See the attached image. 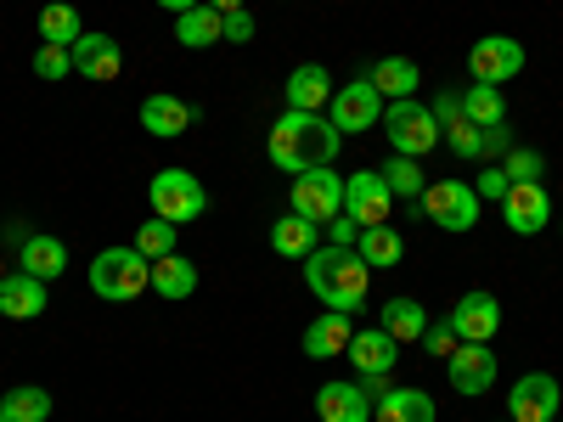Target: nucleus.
I'll list each match as a JSON object with an SVG mask.
<instances>
[{
    "label": "nucleus",
    "instance_id": "nucleus-1",
    "mask_svg": "<svg viewBox=\"0 0 563 422\" xmlns=\"http://www.w3.org/2000/svg\"><path fill=\"white\" fill-rule=\"evenodd\" d=\"M339 147H344L339 124L327 119V113H299V108H282V119L271 124V141H265L271 164H276V169H288V175L333 169Z\"/></svg>",
    "mask_w": 563,
    "mask_h": 422
},
{
    "label": "nucleus",
    "instance_id": "nucleus-2",
    "mask_svg": "<svg viewBox=\"0 0 563 422\" xmlns=\"http://www.w3.org/2000/svg\"><path fill=\"white\" fill-rule=\"evenodd\" d=\"M305 288H310L327 310L355 315V310L366 304V288H372V265H366L355 248H339V243L310 248V254H305Z\"/></svg>",
    "mask_w": 563,
    "mask_h": 422
},
{
    "label": "nucleus",
    "instance_id": "nucleus-3",
    "mask_svg": "<svg viewBox=\"0 0 563 422\" xmlns=\"http://www.w3.org/2000/svg\"><path fill=\"white\" fill-rule=\"evenodd\" d=\"M153 288V259L141 254L135 243L130 248H102L90 259V293L108 299V304H130Z\"/></svg>",
    "mask_w": 563,
    "mask_h": 422
},
{
    "label": "nucleus",
    "instance_id": "nucleus-4",
    "mask_svg": "<svg viewBox=\"0 0 563 422\" xmlns=\"http://www.w3.org/2000/svg\"><path fill=\"white\" fill-rule=\"evenodd\" d=\"M384 135H389V147H395L400 158H422V153H434L440 141H445V135H440V119L422 108L417 97L384 108Z\"/></svg>",
    "mask_w": 563,
    "mask_h": 422
},
{
    "label": "nucleus",
    "instance_id": "nucleus-5",
    "mask_svg": "<svg viewBox=\"0 0 563 422\" xmlns=\"http://www.w3.org/2000/svg\"><path fill=\"white\" fill-rule=\"evenodd\" d=\"M147 198H153V214L169 220V225H186V220H198L209 209V192H203V180L192 169H158Z\"/></svg>",
    "mask_w": 563,
    "mask_h": 422
},
{
    "label": "nucleus",
    "instance_id": "nucleus-6",
    "mask_svg": "<svg viewBox=\"0 0 563 422\" xmlns=\"http://www.w3.org/2000/svg\"><path fill=\"white\" fill-rule=\"evenodd\" d=\"M422 214H429L440 231H474L479 225V192L462 175L429 180V186H422Z\"/></svg>",
    "mask_w": 563,
    "mask_h": 422
},
{
    "label": "nucleus",
    "instance_id": "nucleus-7",
    "mask_svg": "<svg viewBox=\"0 0 563 422\" xmlns=\"http://www.w3.org/2000/svg\"><path fill=\"white\" fill-rule=\"evenodd\" d=\"M467 74H474V85H507V79H519L525 74V45L512 40V34H485L467 45Z\"/></svg>",
    "mask_w": 563,
    "mask_h": 422
},
{
    "label": "nucleus",
    "instance_id": "nucleus-8",
    "mask_svg": "<svg viewBox=\"0 0 563 422\" xmlns=\"http://www.w3.org/2000/svg\"><path fill=\"white\" fill-rule=\"evenodd\" d=\"M384 97H378V85L372 79H350V85H339L333 90V102H327V119L339 124V135H361V130H372V124H384Z\"/></svg>",
    "mask_w": 563,
    "mask_h": 422
},
{
    "label": "nucleus",
    "instance_id": "nucleus-9",
    "mask_svg": "<svg viewBox=\"0 0 563 422\" xmlns=\"http://www.w3.org/2000/svg\"><path fill=\"white\" fill-rule=\"evenodd\" d=\"M288 209L305 214V220H316V225L344 214V180H339V169H305V175H294Z\"/></svg>",
    "mask_w": 563,
    "mask_h": 422
},
{
    "label": "nucleus",
    "instance_id": "nucleus-10",
    "mask_svg": "<svg viewBox=\"0 0 563 422\" xmlns=\"http://www.w3.org/2000/svg\"><path fill=\"white\" fill-rule=\"evenodd\" d=\"M344 214H350L361 231H366V225H389V214H395V192H389L384 169H361V175L344 180Z\"/></svg>",
    "mask_w": 563,
    "mask_h": 422
},
{
    "label": "nucleus",
    "instance_id": "nucleus-11",
    "mask_svg": "<svg viewBox=\"0 0 563 422\" xmlns=\"http://www.w3.org/2000/svg\"><path fill=\"white\" fill-rule=\"evenodd\" d=\"M445 378H451V389H456L462 400L490 395V384H496V349H490V344H456V349L445 355Z\"/></svg>",
    "mask_w": 563,
    "mask_h": 422
},
{
    "label": "nucleus",
    "instance_id": "nucleus-12",
    "mask_svg": "<svg viewBox=\"0 0 563 422\" xmlns=\"http://www.w3.org/2000/svg\"><path fill=\"white\" fill-rule=\"evenodd\" d=\"M558 400H563V389H558L552 371H525V378L507 389V417L512 422H552Z\"/></svg>",
    "mask_w": 563,
    "mask_h": 422
},
{
    "label": "nucleus",
    "instance_id": "nucleus-13",
    "mask_svg": "<svg viewBox=\"0 0 563 422\" xmlns=\"http://www.w3.org/2000/svg\"><path fill=\"white\" fill-rule=\"evenodd\" d=\"M501 220H507V231H519V237H536V231H547V225H552V198H547V186H541V180L507 186Z\"/></svg>",
    "mask_w": 563,
    "mask_h": 422
},
{
    "label": "nucleus",
    "instance_id": "nucleus-14",
    "mask_svg": "<svg viewBox=\"0 0 563 422\" xmlns=\"http://www.w3.org/2000/svg\"><path fill=\"white\" fill-rule=\"evenodd\" d=\"M451 333H456L462 344H490V338L501 333V304H496V293H485V288L462 293L456 310H451Z\"/></svg>",
    "mask_w": 563,
    "mask_h": 422
},
{
    "label": "nucleus",
    "instance_id": "nucleus-15",
    "mask_svg": "<svg viewBox=\"0 0 563 422\" xmlns=\"http://www.w3.org/2000/svg\"><path fill=\"white\" fill-rule=\"evenodd\" d=\"M68 57H74V74L97 79V85H113V79L124 74V52H119L113 34H90V29H85V34L68 45Z\"/></svg>",
    "mask_w": 563,
    "mask_h": 422
},
{
    "label": "nucleus",
    "instance_id": "nucleus-16",
    "mask_svg": "<svg viewBox=\"0 0 563 422\" xmlns=\"http://www.w3.org/2000/svg\"><path fill=\"white\" fill-rule=\"evenodd\" d=\"M141 124H147V135L158 141H175L198 124V108H186L180 97H164V90H153L147 102H141Z\"/></svg>",
    "mask_w": 563,
    "mask_h": 422
},
{
    "label": "nucleus",
    "instance_id": "nucleus-17",
    "mask_svg": "<svg viewBox=\"0 0 563 422\" xmlns=\"http://www.w3.org/2000/svg\"><path fill=\"white\" fill-rule=\"evenodd\" d=\"M350 338H355L350 315H344V310H321V315L305 326V355H310V360H333V355L350 349Z\"/></svg>",
    "mask_w": 563,
    "mask_h": 422
},
{
    "label": "nucleus",
    "instance_id": "nucleus-18",
    "mask_svg": "<svg viewBox=\"0 0 563 422\" xmlns=\"http://www.w3.org/2000/svg\"><path fill=\"white\" fill-rule=\"evenodd\" d=\"M316 417L321 422H372V400L361 384H321L316 389Z\"/></svg>",
    "mask_w": 563,
    "mask_h": 422
},
{
    "label": "nucleus",
    "instance_id": "nucleus-19",
    "mask_svg": "<svg viewBox=\"0 0 563 422\" xmlns=\"http://www.w3.org/2000/svg\"><path fill=\"white\" fill-rule=\"evenodd\" d=\"M350 366L361 371V378H378V371H395V360H400V344L384 333V326H372V333H355L350 338Z\"/></svg>",
    "mask_w": 563,
    "mask_h": 422
},
{
    "label": "nucleus",
    "instance_id": "nucleus-20",
    "mask_svg": "<svg viewBox=\"0 0 563 422\" xmlns=\"http://www.w3.org/2000/svg\"><path fill=\"white\" fill-rule=\"evenodd\" d=\"M282 97H288V108H299V113H321L327 102H333L327 68H321V63H299V68L288 74V85H282Z\"/></svg>",
    "mask_w": 563,
    "mask_h": 422
},
{
    "label": "nucleus",
    "instance_id": "nucleus-21",
    "mask_svg": "<svg viewBox=\"0 0 563 422\" xmlns=\"http://www.w3.org/2000/svg\"><path fill=\"white\" fill-rule=\"evenodd\" d=\"M40 310H45V281L40 276L18 270V276L0 281V315H7V321H34Z\"/></svg>",
    "mask_w": 563,
    "mask_h": 422
},
{
    "label": "nucleus",
    "instance_id": "nucleus-22",
    "mask_svg": "<svg viewBox=\"0 0 563 422\" xmlns=\"http://www.w3.org/2000/svg\"><path fill=\"white\" fill-rule=\"evenodd\" d=\"M434 395L422 389H389L384 400H372V422H434Z\"/></svg>",
    "mask_w": 563,
    "mask_h": 422
},
{
    "label": "nucleus",
    "instance_id": "nucleus-23",
    "mask_svg": "<svg viewBox=\"0 0 563 422\" xmlns=\"http://www.w3.org/2000/svg\"><path fill=\"white\" fill-rule=\"evenodd\" d=\"M366 79L378 85V97H384V102H406V97H417L422 68H417L411 57H384V63H372V74H366Z\"/></svg>",
    "mask_w": 563,
    "mask_h": 422
},
{
    "label": "nucleus",
    "instance_id": "nucleus-24",
    "mask_svg": "<svg viewBox=\"0 0 563 422\" xmlns=\"http://www.w3.org/2000/svg\"><path fill=\"white\" fill-rule=\"evenodd\" d=\"M153 293H158V299H169V304L192 299V293H198V265H192V259H180V254L153 259Z\"/></svg>",
    "mask_w": 563,
    "mask_h": 422
},
{
    "label": "nucleus",
    "instance_id": "nucleus-25",
    "mask_svg": "<svg viewBox=\"0 0 563 422\" xmlns=\"http://www.w3.org/2000/svg\"><path fill=\"white\" fill-rule=\"evenodd\" d=\"M18 265L29 276H40V281H57L68 270V248H63V237H40V231H29V243L18 248Z\"/></svg>",
    "mask_w": 563,
    "mask_h": 422
},
{
    "label": "nucleus",
    "instance_id": "nucleus-26",
    "mask_svg": "<svg viewBox=\"0 0 563 422\" xmlns=\"http://www.w3.org/2000/svg\"><path fill=\"white\" fill-rule=\"evenodd\" d=\"M378 326L395 338V344H422V333H429V310H422L417 299H389Z\"/></svg>",
    "mask_w": 563,
    "mask_h": 422
},
{
    "label": "nucleus",
    "instance_id": "nucleus-27",
    "mask_svg": "<svg viewBox=\"0 0 563 422\" xmlns=\"http://www.w3.org/2000/svg\"><path fill=\"white\" fill-rule=\"evenodd\" d=\"M316 231H321L316 220H305V214H294V209H288V214H282V220L271 225V248H276L282 259H305L310 248H321V243H316Z\"/></svg>",
    "mask_w": 563,
    "mask_h": 422
},
{
    "label": "nucleus",
    "instance_id": "nucleus-28",
    "mask_svg": "<svg viewBox=\"0 0 563 422\" xmlns=\"http://www.w3.org/2000/svg\"><path fill=\"white\" fill-rule=\"evenodd\" d=\"M355 254H361L372 270H389V265L406 259V237H400L395 225H366L361 237H355Z\"/></svg>",
    "mask_w": 563,
    "mask_h": 422
},
{
    "label": "nucleus",
    "instance_id": "nucleus-29",
    "mask_svg": "<svg viewBox=\"0 0 563 422\" xmlns=\"http://www.w3.org/2000/svg\"><path fill=\"white\" fill-rule=\"evenodd\" d=\"M175 40L186 45V52H209V45L220 40V12L209 7V0H203V7H192V12H180L175 18Z\"/></svg>",
    "mask_w": 563,
    "mask_h": 422
},
{
    "label": "nucleus",
    "instance_id": "nucleus-30",
    "mask_svg": "<svg viewBox=\"0 0 563 422\" xmlns=\"http://www.w3.org/2000/svg\"><path fill=\"white\" fill-rule=\"evenodd\" d=\"M0 417L7 422H45L52 417V395H45L40 384H23V389H12L7 400H0Z\"/></svg>",
    "mask_w": 563,
    "mask_h": 422
},
{
    "label": "nucleus",
    "instance_id": "nucleus-31",
    "mask_svg": "<svg viewBox=\"0 0 563 422\" xmlns=\"http://www.w3.org/2000/svg\"><path fill=\"white\" fill-rule=\"evenodd\" d=\"M462 113L474 124H507V102H501L496 85H467L462 90Z\"/></svg>",
    "mask_w": 563,
    "mask_h": 422
},
{
    "label": "nucleus",
    "instance_id": "nucleus-32",
    "mask_svg": "<svg viewBox=\"0 0 563 422\" xmlns=\"http://www.w3.org/2000/svg\"><path fill=\"white\" fill-rule=\"evenodd\" d=\"M40 34H45V45H74L85 34V23H79V12L68 7V0H57V7L40 12Z\"/></svg>",
    "mask_w": 563,
    "mask_h": 422
},
{
    "label": "nucleus",
    "instance_id": "nucleus-33",
    "mask_svg": "<svg viewBox=\"0 0 563 422\" xmlns=\"http://www.w3.org/2000/svg\"><path fill=\"white\" fill-rule=\"evenodd\" d=\"M175 231L180 225H169V220H158V214H147L141 220V231H135V248L147 254V259H164V254H180L175 248Z\"/></svg>",
    "mask_w": 563,
    "mask_h": 422
},
{
    "label": "nucleus",
    "instance_id": "nucleus-34",
    "mask_svg": "<svg viewBox=\"0 0 563 422\" xmlns=\"http://www.w3.org/2000/svg\"><path fill=\"white\" fill-rule=\"evenodd\" d=\"M440 135H445V147H451L456 158H485V130H479L474 119H467V113H462L456 124H445Z\"/></svg>",
    "mask_w": 563,
    "mask_h": 422
},
{
    "label": "nucleus",
    "instance_id": "nucleus-35",
    "mask_svg": "<svg viewBox=\"0 0 563 422\" xmlns=\"http://www.w3.org/2000/svg\"><path fill=\"white\" fill-rule=\"evenodd\" d=\"M384 180H389L395 198H422V186H429V180H422V169H417V158H400V153L384 164Z\"/></svg>",
    "mask_w": 563,
    "mask_h": 422
},
{
    "label": "nucleus",
    "instance_id": "nucleus-36",
    "mask_svg": "<svg viewBox=\"0 0 563 422\" xmlns=\"http://www.w3.org/2000/svg\"><path fill=\"white\" fill-rule=\"evenodd\" d=\"M501 169H507V180H512V186H519V180H541L547 158H541L536 147H512V153L501 158Z\"/></svg>",
    "mask_w": 563,
    "mask_h": 422
},
{
    "label": "nucleus",
    "instance_id": "nucleus-37",
    "mask_svg": "<svg viewBox=\"0 0 563 422\" xmlns=\"http://www.w3.org/2000/svg\"><path fill=\"white\" fill-rule=\"evenodd\" d=\"M34 74H40V79H68V74H74L68 45H40V52H34Z\"/></svg>",
    "mask_w": 563,
    "mask_h": 422
},
{
    "label": "nucleus",
    "instance_id": "nucleus-38",
    "mask_svg": "<svg viewBox=\"0 0 563 422\" xmlns=\"http://www.w3.org/2000/svg\"><path fill=\"white\" fill-rule=\"evenodd\" d=\"M220 40H231V45H249V40H254L249 7H243V12H220Z\"/></svg>",
    "mask_w": 563,
    "mask_h": 422
},
{
    "label": "nucleus",
    "instance_id": "nucleus-39",
    "mask_svg": "<svg viewBox=\"0 0 563 422\" xmlns=\"http://www.w3.org/2000/svg\"><path fill=\"white\" fill-rule=\"evenodd\" d=\"M479 130H485V158L501 164L512 153V124H479Z\"/></svg>",
    "mask_w": 563,
    "mask_h": 422
},
{
    "label": "nucleus",
    "instance_id": "nucleus-40",
    "mask_svg": "<svg viewBox=\"0 0 563 422\" xmlns=\"http://www.w3.org/2000/svg\"><path fill=\"white\" fill-rule=\"evenodd\" d=\"M456 344H462V338L451 333V321H445V326H434V321H429V333H422V349H429V355H440V360H445V355H451Z\"/></svg>",
    "mask_w": 563,
    "mask_h": 422
},
{
    "label": "nucleus",
    "instance_id": "nucleus-41",
    "mask_svg": "<svg viewBox=\"0 0 563 422\" xmlns=\"http://www.w3.org/2000/svg\"><path fill=\"white\" fill-rule=\"evenodd\" d=\"M507 186H512V180H507V169H479L474 192H479V203H485V198H496V203H501V198H507Z\"/></svg>",
    "mask_w": 563,
    "mask_h": 422
},
{
    "label": "nucleus",
    "instance_id": "nucleus-42",
    "mask_svg": "<svg viewBox=\"0 0 563 422\" xmlns=\"http://www.w3.org/2000/svg\"><path fill=\"white\" fill-rule=\"evenodd\" d=\"M355 237H361V225H355L350 214H333V220H327V243H339V248H355Z\"/></svg>",
    "mask_w": 563,
    "mask_h": 422
},
{
    "label": "nucleus",
    "instance_id": "nucleus-43",
    "mask_svg": "<svg viewBox=\"0 0 563 422\" xmlns=\"http://www.w3.org/2000/svg\"><path fill=\"white\" fill-rule=\"evenodd\" d=\"M429 113H434V119H440V130H445V124H456V119H462V97H440Z\"/></svg>",
    "mask_w": 563,
    "mask_h": 422
},
{
    "label": "nucleus",
    "instance_id": "nucleus-44",
    "mask_svg": "<svg viewBox=\"0 0 563 422\" xmlns=\"http://www.w3.org/2000/svg\"><path fill=\"white\" fill-rule=\"evenodd\" d=\"M158 7H164V12H175V18H180V12H192V7H203V0H158Z\"/></svg>",
    "mask_w": 563,
    "mask_h": 422
},
{
    "label": "nucleus",
    "instance_id": "nucleus-45",
    "mask_svg": "<svg viewBox=\"0 0 563 422\" xmlns=\"http://www.w3.org/2000/svg\"><path fill=\"white\" fill-rule=\"evenodd\" d=\"M209 7H214V12H243L249 0H209Z\"/></svg>",
    "mask_w": 563,
    "mask_h": 422
},
{
    "label": "nucleus",
    "instance_id": "nucleus-46",
    "mask_svg": "<svg viewBox=\"0 0 563 422\" xmlns=\"http://www.w3.org/2000/svg\"><path fill=\"white\" fill-rule=\"evenodd\" d=\"M552 422H563V417H552Z\"/></svg>",
    "mask_w": 563,
    "mask_h": 422
},
{
    "label": "nucleus",
    "instance_id": "nucleus-47",
    "mask_svg": "<svg viewBox=\"0 0 563 422\" xmlns=\"http://www.w3.org/2000/svg\"><path fill=\"white\" fill-rule=\"evenodd\" d=\"M501 422H512V417H501Z\"/></svg>",
    "mask_w": 563,
    "mask_h": 422
}]
</instances>
